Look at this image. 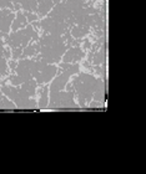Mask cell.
<instances>
[{
	"instance_id": "obj_1",
	"label": "cell",
	"mask_w": 146,
	"mask_h": 174,
	"mask_svg": "<svg viewBox=\"0 0 146 174\" xmlns=\"http://www.w3.org/2000/svg\"><path fill=\"white\" fill-rule=\"evenodd\" d=\"M24 23H25V17H24L21 14H19V16H17V19H16V20L14 21V24H13V29H14V31L19 29V28H20V26H21Z\"/></svg>"
},
{
	"instance_id": "obj_2",
	"label": "cell",
	"mask_w": 146,
	"mask_h": 174,
	"mask_svg": "<svg viewBox=\"0 0 146 174\" xmlns=\"http://www.w3.org/2000/svg\"><path fill=\"white\" fill-rule=\"evenodd\" d=\"M51 6H52V4H51L50 2H45V3L43 2V3L40 4V13H41L43 15H44V14H46V13L50 10V8H51Z\"/></svg>"
},
{
	"instance_id": "obj_3",
	"label": "cell",
	"mask_w": 146,
	"mask_h": 174,
	"mask_svg": "<svg viewBox=\"0 0 146 174\" xmlns=\"http://www.w3.org/2000/svg\"><path fill=\"white\" fill-rule=\"evenodd\" d=\"M46 105H48V91L45 90V91L43 92L41 100H40V107H41V108H44Z\"/></svg>"
}]
</instances>
